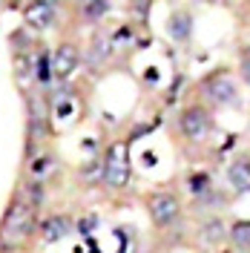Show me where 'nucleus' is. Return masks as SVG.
<instances>
[{
  "label": "nucleus",
  "instance_id": "obj_2",
  "mask_svg": "<svg viewBox=\"0 0 250 253\" xmlns=\"http://www.w3.org/2000/svg\"><path fill=\"white\" fill-rule=\"evenodd\" d=\"M104 181L110 187H124L129 181V158H126V144H112L104 158Z\"/></svg>",
  "mask_w": 250,
  "mask_h": 253
},
{
  "label": "nucleus",
  "instance_id": "obj_13",
  "mask_svg": "<svg viewBox=\"0 0 250 253\" xmlns=\"http://www.w3.org/2000/svg\"><path fill=\"white\" fill-rule=\"evenodd\" d=\"M107 9H110L107 3H86V6H83V15L89 17V20H95V17L107 15Z\"/></svg>",
  "mask_w": 250,
  "mask_h": 253
},
{
  "label": "nucleus",
  "instance_id": "obj_14",
  "mask_svg": "<svg viewBox=\"0 0 250 253\" xmlns=\"http://www.w3.org/2000/svg\"><path fill=\"white\" fill-rule=\"evenodd\" d=\"M242 75L250 84V49H245V55H242Z\"/></svg>",
  "mask_w": 250,
  "mask_h": 253
},
{
  "label": "nucleus",
  "instance_id": "obj_11",
  "mask_svg": "<svg viewBox=\"0 0 250 253\" xmlns=\"http://www.w3.org/2000/svg\"><path fill=\"white\" fill-rule=\"evenodd\" d=\"M170 32H172V38H187L190 35V17L187 15H172Z\"/></svg>",
  "mask_w": 250,
  "mask_h": 253
},
{
  "label": "nucleus",
  "instance_id": "obj_12",
  "mask_svg": "<svg viewBox=\"0 0 250 253\" xmlns=\"http://www.w3.org/2000/svg\"><path fill=\"white\" fill-rule=\"evenodd\" d=\"M49 75H52V61H49V55L43 52V55L38 58V78H41V84H46Z\"/></svg>",
  "mask_w": 250,
  "mask_h": 253
},
{
  "label": "nucleus",
  "instance_id": "obj_10",
  "mask_svg": "<svg viewBox=\"0 0 250 253\" xmlns=\"http://www.w3.org/2000/svg\"><path fill=\"white\" fill-rule=\"evenodd\" d=\"M230 233H233V242H236V245L250 248V221H236Z\"/></svg>",
  "mask_w": 250,
  "mask_h": 253
},
{
  "label": "nucleus",
  "instance_id": "obj_8",
  "mask_svg": "<svg viewBox=\"0 0 250 253\" xmlns=\"http://www.w3.org/2000/svg\"><path fill=\"white\" fill-rule=\"evenodd\" d=\"M227 175H230V184L236 190H250V161H245V158L242 161H233Z\"/></svg>",
  "mask_w": 250,
  "mask_h": 253
},
{
  "label": "nucleus",
  "instance_id": "obj_3",
  "mask_svg": "<svg viewBox=\"0 0 250 253\" xmlns=\"http://www.w3.org/2000/svg\"><path fill=\"white\" fill-rule=\"evenodd\" d=\"M75 66H78V49L75 46H61L55 52V58H52V72L55 75L66 78V75L75 72Z\"/></svg>",
  "mask_w": 250,
  "mask_h": 253
},
{
  "label": "nucleus",
  "instance_id": "obj_16",
  "mask_svg": "<svg viewBox=\"0 0 250 253\" xmlns=\"http://www.w3.org/2000/svg\"><path fill=\"white\" fill-rule=\"evenodd\" d=\"M193 190H202L207 187V175H193V184H190Z\"/></svg>",
  "mask_w": 250,
  "mask_h": 253
},
{
  "label": "nucleus",
  "instance_id": "obj_15",
  "mask_svg": "<svg viewBox=\"0 0 250 253\" xmlns=\"http://www.w3.org/2000/svg\"><path fill=\"white\" fill-rule=\"evenodd\" d=\"M49 167H52V158H43V161H35L32 170H35V175H41V173H46Z\"/></svg>",
  "mask_w": 250,
  "mask_h": 253
},
{
  "label": "nucleus",
  "instance_id": "obj_7",
  "mask_svg": "<svg viewBox=\"0 0 250 253\" xmlns=\"http://www.w3.org/2000/svg\"><path fill=\"white\" fill-rule=\"evenodd\" d=\"M52 15H55L52 3H32L29 9H26V20H29L32 26H49Z\"/></svg>",
  "mask_w": 250,
  "mask_h": 253
},
{
  "label": "nucleus",
  "instance_id": "obj_6",
  "mask_svg": "<svg viewBox=\"0 0 250 253\" xmlns=\"http://www.w3.org/2000/svg\"><path fill=\"white\" fill-rule=\"evenodd\" d=\"M150 210H153V219H156V221L167 224V221L175 219L178 205H175V199H172V196H156V199H153V205H150Z\"/></svg>",
  "mask_w": 250,
  "mask_h": 253
},
{
  "label": "nucleus",
  "instance_id": "obj_5",
  "mask_svg": "<svg viewBox=\"0 0 250 253\" xmlns=\"http://www.w3.org/2000/svg\"><path fill=\"white\" fill-rule=\"evenodd\" d=\"M207 98L216 101V104H233L236 89H233V84H230L227 78H213L210 84H207Z\"/></svg>",
  "mask_w": 250,
  "mask_h": 253
},
{
  "label": "nucleus",
  "instance_id": "obj_1",
  "mask_svg": "<svg viewBox=\"0 0 250 253\" xmlns=\"http://www.w3.org/2000/svg\"><path fill=\"white\" fill-rule=\"evenodd\" d=\"M29 233H32V207L23 205V202H15V205L9 207L6 219H3L0 236H3V242H20Z\"/></svg>",
  "mask_w": 250,
  "mask_h": 253
},
{
  "label": "nucleus",
  "instance_id": "obj_9",
  "mask_svg": "<svg viewBox=\"0 0 250 253\" xmlns=\"http://www.w3.org/2000/svg\"><path fill=\"white\" fill-rule=\"evenodd\" d=\"M66 230H69V224H66V219H61V216L46 219L43 221V227H41V233H43L46 242H58V239H63L66 236Z\"/></svg>",
  "mask_w": 250,
  "mask_h": 253
},
{
  "label": "nucleus",
  "instance_id": "obj_4",
  "mask_svg": "<svg viewBox=\"0 0 250 253\" xmlns=\"http://www.w3.org/2000/svg\"><path fill=\"white\" fill-rule=\"evenodd\" d=\"M181 129L190 138H202L204 132L210 129V121H207V115L202 110H187L181 115Z\"/></svg>",
  "mask_w": 250,
  "mask_h": 253
}]
</instances>
